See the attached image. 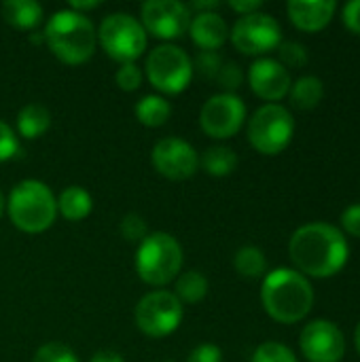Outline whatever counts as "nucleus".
<instances>
[{
	"instance_id": "nucleus-1",
	"label": "nucleus",
	"mask_w": 360,
	"mask_h": 362,
	"mask_svg": "<svg viewBox=\"0 0 360 362\" xmlns=\"http://www.w3.org/2000/svg\"><path fill=\"white\" fill-rule=\"evenodd\" d=\"M289 252L299 274L329 278L348 263V242L344 233L329 223H308L299 227L289 244Z\"/></svg>"
},
{
	"instance_id": "nucleus-2",
	"label": "nucleus",
	"mask_w": 360,
	"mask_h": 362,
	"mask_svg": "<svg viewBox=\"0 0 360 362\" xmlns=\"http://www.w3.org/2000/svg\"><path fill=\"white\" fill-rule=\"evenodd\" d=\"M261 303L276 322L293 325L310 314L314 305V291L303 274L278 267L263 280Z\"/></svg>"
},
{
	"instance_id": "nucleus-3",
	"label": "nucleus",
	"mask_w": 360,
	"mask_h": 362,
	"mask_svg": "<svg viewBox=\"0 0 360 362\" xmlns=\"http://www.w3.org/2000/svg\"><path fill=\"white\" fill-rule=\"evenodd\" d=\"M42 36L51 53L68 66H81L91 59L98 45V34L87 15L70 8L57 11L47 21Z\"/></svg>"
},
{
	"instance_id": "nucleus-4",
	"label": "nucleus",
	"mask_w": 360,
	"mask_h": 362,
	"mask_svg": "<svg viewBox=\"0 0 360 362\" xmlns=\"http://www.w3.org/2000/svg\"><path fill=\"white\" fill-rule=\"evenodd\" d=\"M13 225L23 233L47 231L57 216V199L40 180H21L13 187L6 202Z\"/></svg>"
},
{
	"instance_id": "nucleus-5",
	"label": "nucleus",
	"mask_w": 360,
	"mask_h": 362,
	"mask_svg": "<svg viewBox=\"0 0 360 362\" xmlns=\"http://www.w3.org/2000/svg\"><path fill=\"white\" fill-rule=\"evenodd\" d=\"M182 267V248L170 233L155 231L138 244L136 272L151 286L170 284Z\"/></svg>"
},
{
	"instance_id": "nucleus-6",
	"label": "nucleus",
	"mask_w": 360,
	"mask_h": 362,
	"mask_svg": "<svg viewBox=\"0 0 360 362\" xmlns=\"http://www.w3.org/2000/svg\"><path fill=\"white\" fill-rule=\"evenodd\" d=\"M102 49L119 64H134L146 49V30L129 13L108 15L95 32Z\"/></svg>"
},
{
	"instance_id": "nucleus-7",
	"label": "nucleus",
	"mask_w": 360,
	"mask_h": 362,
	"mask_svg": "<svg viewBox=\"0 0 360 362\" xmlns=\"http://www.w3.org/2000/svg\"><path fill=\"white\" fill-rule=\"evenodd\" d=\"M295 134V119L282 104L261 106L248 121V140L263 155L282 153Z\"/></svg>"
},
{
	"instance_id": "nucleus-8",
	"label": "nucleus",
	"mask_w": 360,
	"mask_h": 362,
	"mask_svg": "<svg viewBox=\"0 0 360 362\" xmlns=\"http://www.w3.org/2000/svg\"><path fill=\"white\" fill-rule=\"evenodd\" d=\"M193 76V62L176 45H159L146 57V78L161 93L185 91Z\"/></svg>"
},
{
	"instance_id": "nucleus-9",
	"label": "nucleus",
	"mask_w": 360,
	"mask_h": 362,
	"mask_svg": "<svg viewBox=\"0 0 360 362\" xmlns=\"http://www.w3.org/2000/svg\"><path fill=\"white\" fill-rule=\"evenodd\" d=\"M182 303L176 299L174 293L168 291H153L144 295L134 312L136 327L153 339L172 335L182 322Z\"/></svg>"
},
{
	"instance_id": "nucleus-10",
	"label": "nucleus",
	"mask_w": 360,
	"mask_h": 362,
	"mask_svg": "<svg viewBox=\"0 0 360 362\" xmlns=\"http://www.w3.org/2000/svg\"><path fill=\"white\" fill-rule=\"evenodd\" d=\"M229 36L233 47L246 55H263L278 49V45L282 42L280 23L272 15L261 11L240 17Z\"/></svg>"
},
{
	"instance_id": "nucleus-11",
	"label": "nucleus",
	"mask_w": 360,
	"mask_h": 362,
	"mask_svg": "<svg viewBox=\"0 0 360 362\" xmlns=\"http://www.w3.org/2000/svg\"><path fill=\"white\" fill-rule=\"evenodd\" d=\"M246 119V106L242 98L236 93H219L212 95L199 112L202 129L212 138H231L236 136Z\"/></svg>"
},
{
	"instance_id": "nucleus-12",
	"label": "nucleus",
	"mask_w": 360,
	"mask_h": 362,
	"mask_svg": "<svg viewBox=\"0 0 360 362\" xmlns=\"http://www.w3.org/2000/svg\"><path fill=\"white\" fill-rule=\"evenodd\" d=\"M142 28L161 40L180 38L191 25V11L178 0H149L142 4Z\"/></svg>"
},
{
	"instance_id": "nucleus-13",
	"label": "nucleus",
	"mask_w": 360,
	"mask_h": 362,
	"mask_svg": "<svg viewBox=\"0 0 360 362\" xmlns=\"http://www.w3.org/2000/svg\"><path fill=\"white\" fill-rule=\"evenodd\" d=\"M299 346L310 362H339L346 354V337L331 320L310 322L301 333Z\"/></svg>"
},
{
	"instance_id": "nucleus-14",
	"label": "nucleus",
	"mask_w": 360,
	"mask_h": 362,
	"mask_svg": "<svg viewBox=\"0 0 360 362\" xmlns=\"http://www.w3.org/2000/svg\"><path fill=\"white\" fill-rule=\"evenodd\" d=\"M155 170L170 180H187L199 168V157L195 148L182 138H163L153 148Z\"/></svg>"
},
{
	"instance_id": "nucleus-15",
	"label": "nucleus",
	"mask_w": 360,
	"mask_h": 362,
	"mask_svg": "<svg viewBox=\"0 0 360 362\" xmlns=\"http://www.w3.org/2000/svg\"><path fill=\"white\" fill-rule=\"evenodd\" d=\"M248 83H250V89L259 98H263L272 104H276L291 91L289 70L278 59H272V57H261L250 66Z\"/></svg>"
},
{
	"instance_id": "nucleus-16",
	"label": "nucleus",
	"mask_w": 360,
	"mask_h": 362,
	"mask_svg": "<svg viewBox=\"0 0 360 362\" xmlns=\"http://www.w3.org/2000/svg\"><path fill=\"white\" fill-rule=\"evenodd\" d=\"M291 21L303 30V32H318L323 30L333 13H335V2L333 0H291L286 4Z\"/></svg>"
},
{
	"instance_id": "nucleus-17",
	"label": "nucleus",
	"mask_w": 360,
	"mask_h": 362,
	"mask_svg": "<svg viewBox=\"0 0 360 362\" xmlns=\"http://www.w3.org/2000/svg\"><path fill=\"white\" fill-rule=\"evenodd\" d=\"M191 38L193 42L202 49V51H216L225 45L229 30L225 19L219 13H197L195 17H191V25H189Z\"/></svg>"
},
{
	"instance_id": "nucleus-18",
	"label": "nucleus",
	"mask_w": 360,
	"mask_h": 362,
	"mask_svg": "<svg viewBox=\"0 0 360 362\" xmlns=\"http://www.w3.org/2000/svg\"><path fill=\"white\" fill-rule=\"evenodd\" d=\"M0 13L15 30H34L42 19V6L34 0H6Z\"/></svg>"
},
{
	"instance_id": "nucleus-19",
	"label": "nucleus",
	"mask_w": 360,
	"mask_h": 362,
	"mask_svg": "<svg viewBox=\"0 0 360 362\" xmlns=\"http://www.w3.org/2000/svg\"><path fill=\"white\" fill-rule=\"evenodd\" d=\"M57 210L62 212V216L66 221L79 223L83 218H87L93 210V202L91 195L81 189V187H68L62 191L59 199H57Z\"/></svg>"
},
{
	"instance_id": "nucleus-20",
	"label": "nucleus",
	"mask_w": 360,
	"mask_h": 362,
	"mask_svg": "<svg viewBox=\"0 0 360 362\" xmlns=\"http://www.w3.org/2000/svg\"><path fill=\"white\" fill-rule=\"evenodd\" d=\"M17 127H19V134L28 140L40 138L51 127V112L42 104H36V102L28 104L17 115Z\"/></svg>"
},
{
	"instance_id": "nucleus-21",
	"label": "nucleus",
	"mask_w": 360,
	"mask_h": 362,
	"mask_svg": "<svg viewBox=\"0 0 360 362\" xmlns=\"http://www.w3.org/2000/svg\"><path fill=\"white\" fill-rule=\"evenodd\" d=\"M291 102L301 108V110H310V108H316L325 95V85L318 76H301L297 78L295 83H291Z\"/></svg>"
},
{
	"instance_id": "nucleus-22",
	"label": "nucleus",
	"mask_w": 360,
	"mask_h": 362,
	"mask_svg": "<svg viewBox=\"0 0 360 362\" xmlns=\"http://www.w3.org/2000/svg\"><path fill=\"white\" fill-rule=\"evenodd\" d=\"M172 106L161 95H144L136 104V119L146 127H161L170 119Z\"/></svg>"
},
{
	"instance_id": "nucleus-23",
	"label": "nucleus",
	"mask_w": 360,
	"mask_h": 362,
	"mask_svg": "<svg viewBox=\"0 0 360 362\" xmlns=\"http://www.w3.org/2000/svg\"><path fill=\"white\" fill-rule=\"evenodd\" d=\"M202 168L210 174V176H216V178H223V176H229L236 165H238V155L233 153V148L229 146H210L204 157L199 159Z\"/></svg>"
},
{
	"instance_id": "nucleus-24",
	"label": "nucleus",
	"mask_w": 360,
	"mask_h": 362,
	"mask_svg": "<svg viewBox=\"0 0 360 362\" xmlns=\"http://www.w3.org/2000/svg\"><path fill=\"white\" fill-rule=\"evenodd\" d=\"M236 272L244 278H261L267 272V259L261 248L257 246H244L233 257Z\"/></svg>"
},
{
	"instance_id": "nucleus-25",
	"label": "nucleus",
	"mask_w": 360,
	"mask_h": 362,
	"mask_svg": "<svg viewBox=\"0 0 360 362\" xmlns=\"http://www.w3.org/2000/svg\"><path fill=\"white\" fill-rule=\"evenodd\" d=\"M176 299L180 303H199L208 295V280L199 272H185L176 282Z\"/></svg>"
},
{
	"instance_id": "nucleus-26",
	"label": "nucleus",
	"mask_w": 360,
	"mask_h": 362,
	"mask_svg": "<svg viewBox=\"0 0 360 362\" xmlns=\"http://www.w3.org/2000/svg\"><path fill=\"white\" fill-rule=\"evenodd\" d=\"M252 362H297V358L286 346L278 341H265L255 350Z\"/></svg>"
},
{
	"instance_id": "nucleus-27",
	"label": "nucleus",
	"mask_w": 360,
	"mask_h": 362,
	"mask_svg": "<svg viewBox=\"0 0 360 362\" xmlns=\"http://www.w3.org/2000/svg\"><path fill=\"white\" fill-rule=\"evenodd\" d=\"M278 53H280V64L284 68H301L308 64V49L301 42H295V40L280 42Z\"/></svg>"
},
{
	"instance_id": "nucleus-28",
	"label": "nucleus",
	"mask_w": 360,
	"mask_h": 362,
	"mask_svg": "<svg viewBox=\"0 0 360 362\" xmlns=\"http://www.w3.org/2000/svg\"><path fill=\"white\" fill-rule=\"evenodd\" d=\"M32 362H79V358L64 344H45L36 350Z\"/></svg>"
},
{
	"instance_id": "nucleus-29",
	"label": "nucleus",
	"mask_w": 360,
	"mask_h": 362,
	"mask_svg": "<svg viewBox=\"0 0 360 362\" xmlns=\"http://www.w3.org/2000/svg\"><path fill=\"white\" fill-rule=\"evenodd\" d=\"M221 66H223V59L216 51H199L193 62V72H197L204 78H216Z\"/></svg>"
},
{
	"instance_id": "nucleus-30",
	"label": "nucleus",
	"mask_w": 360,
	"mask_h": 362,
	"mask_svg": "<svg viewBox=\"0 0 360 362\" xmlns=\"http://www.w3.org/2000/svg\"><path fill=\"white\" fill-rule=\"evenodd\" d=\"M119 229H121V235H123L127 242H136V244L144 242V238L149 235L146 221H144L142 216H138V214H127V216H123Z\"/></svg>"
},
{
	"instance_id": "nucleus-31",
	"label": "nucleus",
	"mask_w": 360,
	"mask_h": 362,
	"mask_svg": "<svg viewBox=\"0 0 360 362\" xmlns=\"http://www.w3.org/2000/svg\"><path fill=\"white\" fill-rule=\"evenodd\" d=\"M115 81L123 91H136L142 85V72L136 64H121L115 74Z\"/></svg>"
},
{
	"instance_id": "nucleus-32",
	"label": "nucleus",
	"mask_w": 360,
	"mask_h": 362,
	"mask_svg": "<svg viewBox=\"0 0 360 362\" xmlns=\"http://www.w3.org/2000/svg\"><path fill=\"white\" fill-rule=\"evenodd\" d=\"M242 78H244V74H242L240 66L233 64V62L223 64L221 70H219V74H216V83H219L223 89H227L225 93H233V91L242 85Z\"/></svg>"
},
{
	"instance_id": "nucleus-33",
	"label": "nucleus",
	"mask_w": 360,
	"mask_h": 362,
	"mask_svg": "<svg viewBox=\"0 0 360 362\" xmlns=\"http://www.w3.org/2000/svg\"><path fill=\"white\" fill-rule=\"evenodd\" d=\"M17 151H19V142H17L15 132L4 121H0V163L13 159Z\"/></svg>"
},
{
	"instance_id": "nucleus-34",
	"label": "nucleus",
	"mask_w": 360,
	"mask_h": 362,
	"mask_svg": "<svg viewBox=\"0 0 360 362\" xmlns=\"http://www.w3.org/2000/svg\"><path fill=\"white\" fill-rule=\"evenodd\" d=\"M189 362H223V352L214 344H202L189 354Z\"/></svg>"
},
{
	"instance_id": "nucleus-35",
	"label": "nucleus",
	"mask_w": 360,
	"mask_h": 362,
	"mask_svg": "<svg viewBox=\"0 0 360 362\" xmlns=\"http://www.w3.org/2000/svg\"><path fill=\"white\" fill-rule=\"evenodd\" d=\"M342 227L346 229V233L360 238V204H352L344 210L342 214Z\"/></svg>"
},
{
	"instance_id": "nucleus-36",
	"label": "nucleus",
	"mask_w": 360,
	"mask_h": 362,
	"mask_svg": "<svg viewBox=\"0 0 360 362\" xmlns=\"http://www.w3.org/2000/svg\"><path fill=\"white\" fill-rule=\"evenodd\" d=\"M344 23L350 32L360 34V0H350L344 6Z\"/></svg>"
},
{
	"instance_id": "nucleus-37",
	"label": "nucleus",
	"mask_w": 360,
	"mask_h": 362,
	"mask_svg": "<svg viewBox=\"0 0 360 362\" xmlns=\"http://www.w3.org/2000/svg\"><path fill=\"white\" fill-rule=\"evenodd\" d=\"M229 6H231L236 13H240V15L244 17V15L259 13V8H261V0H231V2H229Z\"/></svg>"
},
{
	"instance_id": "nucleus-38",
	"label": "nucleus",
	"mask_w": 360,
	"mask_h": 362,
	"mask_svg": "<svg viewBox=\"0 0 360 362\" xmlns=\"http://www.w3.org/2000/svg\"><path fill=\"white\" fill-rule=\"evenodd\" d=\"M89 362H125V361H123V356H121L119 352H115V350H100V352H95V354L91 356V361Z\"/></svg>"
},
{
	"instance_id": "nucleus-39",
	"label": "nucleus",
	"mask_w": 360,
	"mask_h": 362,
	"mask_svg": "<svg viewBox=\"0 0 360 362\" xmlns=\"http://www.w3.org/2000/svg\"><path fill=\"white\" fill-rule=\"evenodd\" d=\"M219 6H221V4H219L216 0H206V2H199V0H197V2H191L187 8H189V11H191V8H197L199 13H212V11L219 8Z\"/></svg>"
},
{
	"instance_id": "nucleus-40",
	"label": "nucleus",
	"mask_w": 360,
	"mask_h": 362,
	"mask_svg": "<svg viewBox=\"0 0 360 362\" xmlns=\"http://www.w3.org/2000/svg\"><path fill=\"white\" fill-rule=\"evenodd\" d=\"M98 6H100V2H70L68 8L83 15V11H93V8H98Z\"/></svg>"
},
{
	"instance_id": "nucleus-41",
	"label": "nucleus",
	"mask_w": 360,
	"mask_h": 362,
	"mask_svg": "<svg viewBox=\"0 0 360 362\" xmlns=\"http://www.w3.org/2000/svg\"><path fill=\"white\" fill-rule=\"evenodd\" d=\"M354 341H356V350H359L360 354V322L359 327H356V333H354Z\"/></svg>"
},
{
	"instance_id": "nucleus-42",
	"label": "nucleus",
	"mask_w": 360,
	"mask_h": 362,
	"mask_svg": "<svg viewBox=\"0 0 360 362\" xmlns=\"http://www.w3.org/2000/svg\"><path fill=\"white\" fill-rule=\"evenodd\" d=\"M4 206H6V204H4V197H2V193H0V216H2V212H4Z\"/></svg>"
}]
</instances>
